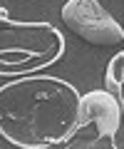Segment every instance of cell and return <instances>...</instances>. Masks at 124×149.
I'll return each mask as SVG.
<instances>
[{
  "mask_svg": "<svg viewBox=\"0 0 124 149\" xmlns=\"http://www.w3.org/2000/svg\"><path fill=\"white\" fill-rule=\"evenodd\" d=\"M80 90L57 74L35 72L0 85V139L20 149L62 147L80 112Z\"/></svg>",
  "mask_w": 124,
  "mask_h": 149,
  "instance_id": "cell-1",
  "label": "cell"
},
{
  "mask_svg": "<svg viewBox=\"0 0 124 149\" xmlns=\"http://www.w3.org/2000/svg\"><path fill=\"white\" fill-rule=\"evenodd\" d=\"M67 52V40L47 20L0 17V77L45 72Z\"/></svg>",
  "mask_w": 124,
  "mask_h": 149,
  "instance_id": "cell-2",
  "label": "cell"
},
{
  "mask_svg": "<svg viewBox=\"0 0 124 149\" xmlns=\"http://www.w3.org/2000/svg\"><path fill=\"white\" fill-rule=\"evenodd\" d=\"M122 109L107 90H92L80 97V112L72 134L60 149H117L122 147Z\"/></svg>",
  "mask_w": 124,
  "mask_h": 149,
  "instance_id": "cell-3",
  "label": "cell"
},
{
  "mask_svg": "<svg viewBox=\"0 0 124 149\" xmlns=\"http://www.w3.org/2000/svg\"><path fill=\"white\" fill-rule=\"evenodd\" d=\"M60 20L65 22L67 30H72L89 45L112 47L124 40L119 20L99 0H65V5L60 8Z\"/></svg>",
  "mask_w": 124,
  "mask_h": 149,
  "instance_id": "cell-4",
  "label": "cell"
},
{
  "mask_svg": "<svg viewBox=\"0 0 124 149\" xmlns=\"http://www.w3.org/2000/svg\"><path fill=\"white\" fill-rule=\"evenodd\" d=\"M104 90L119 104H124V52L122 50L107 62V70H104Z\"/></svg>",
  "mask_w": 124,
  "mask_h": 149,
  "instance_id": "cell-5",
  "label": "cell"
},
{
  "mask_svg": "<svg viewBox=\"0 0 124 149\" xmlns=\"http://www.w3.org/2000/svg\"><path fill=\"white\" fill-rule=\"evenodd\" d=\"M5 15H8V10H5L3 5H0V17H5Z\"/></svg>",
  "mask_w": 124,
  "mask_h": 149,
  "instance_id": "cell-6",
  "label": "cell"
}]
</instances>
